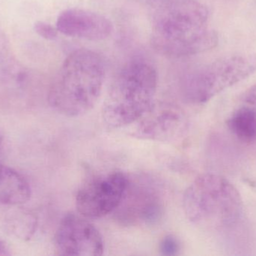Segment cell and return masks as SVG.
Listing matches in <instances>:
<instances>
[{
	"mask_svg": "<svg viewBox=\"0 0 256 256\" xmlns=\"http://www.w3.org/2000/svg\"><path fill=\"white\" fill-rule=\"evenodd\" d=\"M31 197V187L18 171L0 162V207H18Z\"/></svg>",
	"mask_w": 256,
	"mask_h": 256,
	"instance_id": "cell-11",
	"label": "cell"
},
{
	"mask_svg": "<svg viewBox=\"0 0 256 256\" xmlns=\"http://www.w3.org/2000/svg\"><path fill=\"white\" fill-rule=\"evenodd\" d=\"M160 252L165 256L178 255L180 250V244L178 239L173 235H167L162 239L160 243Z\"/></svg>",
	"mask_w": 256,
	"mask_h": 256,
	"instance_id": "cell-14",
	"label": "cell"
},
{
	"mask_svg": "<svg viewBox=\"0 0 256 256\" xmlns=\"http://www.w3.org/2000/svg\"><path fill=\"white\" fill-rule=\"evenodd\" d=\"M153 15L152 42L165 56L184 57L213 49L219 36L208 30L207 7L196 0H160Z\"/></svg>",
	"mask_w": 256,
	"mask_h": 256,
	"instance_id": "cell-1",
	"label": "cell"
},
{
	"mask_svg": "<svg viewBox=\"0 0 256 256\" xmlns=\"http://www.w3.org/2000/svg\"><path fill=\"white\" fill-rule=\"evenodd\" d=\"M88 219L79 213H68L62 219L54 236V244L58 255H103V237Z\"/></svg>",
	"mask_w": 256,
	"mask_h": 256,
	"instance_id": "cell-7",
	"label": "cell"
},
{
	"mask_svg": "<svg viewBox=\"0 0 256 256\" xmlns=\"http://www.w3.org/2000/svg\"><path fill=\"white\" fill-rule=\"evenodd\" d=\"M34 30L39 36L48 40H54L58 35L56 27L44 22H38L34 24Z\"/></svg>",
	"mask_w": 256,
	"mask_h": 256,
	"instance_id": "cell-15",
	"label": "cell"
},
{
	"mask_svg": "<svg viewBox=\"0 0 256 256\" xmlns=\"http://www.w3.org/2000/svg\"><path fill=\"white\" fill-rule=\"evenodd\" d=\"M154 66L142 59L127 63L114 79L102 110L108 127L120 129L138 121L154 105L158 89Z\"/></svg>",
	"mask_w": 256,
	"mask_h": 256,
	"instance_id": "cell-3",
	"label": "cell"
},
{
	"mask_svg": "<svg viewBox=\"0 0 256 256\" xmlns=\"http://www.w3.org/2000/svg\"><path fill=\"white\" fill-rule=\"evenodd\" d=\"M256 71L254 56L222 57L186 74L180 81V92L191 103H204L226 89L246 79Z\"/></svg>",
	"mask_w": 256,
	"mask_h": 256,
	"instance_id": "cell-5",
	"label": "cell"
},
{
	"mask_svg": "<svg viewBox=\"0 0 256 256\" xmlns=\"http://www.w3.org/2000/svg\"><path fill=\"white\" fill-rule=\"evenodd\" d=\"M228 126L240 141L246 143L256 141V109L251 107L239 108L228 119Z\"/></svg>",
	"mask_w": 256,
	"mask_h": 256,
	"instance_id": "cell-12",
	"label": "cell"
},
{
	"mask_svg": "<svg viewBox=\"0 0 256 256\" xmlns=\"http://www.w3.org/2000/svg\"><path fill=\"white\" fill-rule=\"evenodd\" d=\"M56 28L70 37L100 41L108 39L114 30L111 21L104 15L84 9H69L60 14Z\"/></svg>",
	"mask_w": 256,
	"mask_h": 256,
	"instance_id": "cell-10",
	"label": "cell"
},
{
	"mask_svg": "<svg viewBox=\"0 0 256 256\" xmlns=\"http://www.w3.org/2000/svg\"><path fill=\"white\" fill-rule=\"evenodd\" d=\"M37 217L28 210L19 209L8 215L6 228L9 234L22 240H28L37 228Z\"/></svg>",
	"mask_w": 256,
	"mask_h": 256,
	"instance_id": "cell-13",
	"label": "cell"
},
{
	"mask_svg": "<svg viewBox=\"0 0 256 256\" xmlns=\"http://www.w3.org/2000/svg\"><path fill=\"white\" fill-rule=\"evenodd\" d=\"M3 142H4V138H3V135L0 131V153H1L2 149Z\"/></svg>",
	"mask_w": 256,
	"mask_h": 256,
	"instance_id": "cell-18",
	"label": "cell"
},
{
	"mask_svg": "<svg viewBox=\"0 0 256 256\" xmlns=\"http://www.w3.org/2000/svg\"><path fill=\"white\" fill-rule=\"evenodd\" d=\"M104 81L102 57L91 50H76L64 60L50 89L48 102L62 115L81 117L97 103Z\"/></svg>",
	"mask_w": 256,
	"mask_h": 256,
	"instance_id": "cell-2",
	"label": "cell"
},
{
	"mask_svg": "<svg viewBox=\"0 0 256 256\" xmlns=\"http://www.w3.org/2000/svg\"><path fill=\"white\" fill-rule=\"evenodd\" d=\"M10 252L7 245L0 239V256L10 255Z\"/></svg>",
	"mask_w": 256,
	"mask_h": 256,
	"instance_id": "cell-17",
	"label": "cell"
},
{
	"mask_svg": "<svg viewBox=\"0 0 256 256\" xmlns=\"http://www.w3.org/2000/svg\"><path fill=\"white\" fill-rule=\"evenodd\" d=\"M114 212L116 219L126 225L140 222L154 225L162 218L164 205L154 186L148 182L135 184L129 180L124 197Z\"/></svg>",
	"mask_w": 256,
	"mask_h": 256,
	"instance_id": "cell-8",
	"label": "cell"
},
{
	"mask_svg": "<svg viewBox=\"0 0 256 256\" xmlns=\"http://www.w3.org/2000/svg\"><path fill=\"white\" fill-rule=\"evenodd\" d=\"M134 135L142 139L171 142L182 136L186 130V117L178 107L154 105L137 121Z\"/></svg>",
	"mask_w": 256,
	"mask_h": 256,
	"instance_id": "cell-9",
	"label": "cell"
},
{
	"mask_svg": "<svg viewBox=\"0 0 256 256\" xmlns=\"http://www.w3.org/2000/svg\"><path fill=\"white\" fill-rule=\"evenodd\" d=\"M183 207L186 218L204 229L222 230L236 225L243 213V201L236 186L225 177L206 174L185 191Z\"/></svg>",
	"mask_w": 256,
	"mask_h": 256,
	"instance_id": "cell-4",
	"label": "cell"
},
{
	"mask_svg": "<svg viewBox=\"0 0 256 256\" xmlns=\"http://www.w3.org/2000/svg\"><path fill=\"white\" fill-rule=\"evenodd\" d=\"M128 182L129 179L121 171L90 178L76 194V211L87 219H98L115 211L124 197Z\"/></svg>",
	"mask_w": 256,
	"mask_h": 256,
	"instance_id": "cell-6",
	"label": "cell"
},
{
	"mask_svg": "<svg viewBox=\"0 0 256 256\" xmlns=\"http://www.w3.org/2000/svg\"><path fill=\"white\" fill-rule=\"evenodd\" d=\"M242 100L248 105L256 106V84L250 87L242 94Z\"/></svg>",
	"mask_w": 256,
	"mask_h": 256,
	"instance_id": "cell-16",
	"label": "cell"
}]
</instances>
